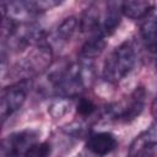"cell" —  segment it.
Listing matches in <instances>:
<instances>
[{"label": "cell", "instance_id": "7c38bea8", "mask_svg": "<svg viewBox=\"0 0 157 157\" xmlns=\"http://www.w3.org/2000/svg\"><path fill=\"white\" fill-rule=\"evenodd\" d=\"M140 34L146 48L157 55V17L155 15L151 13L144 18L140 26Z\"/></svg>", "mask_w": 157, "mask_h": 157}, {"label": "cell", "instance_id": "4fadbf2b", "mask_svg": "<svg viewBox=\"0 0 157 157\" xmlns=\"http://www.w3.org/2000/svg\"><path fill=\"white\" fill-rule=\"evenodd\" d=\"M98 110V107L94 104V102L90 98H85V97H78V101L76 103V113L78 114V117L81 119H86V118H92L96 112Z\"/></svg>", "mask_w": 157, "mask_h": 157}, {"label": "cell", "instance_id": "5bb4252c", "mask_svg": "<svg viewBox=\"0 0 157 157\" xmlns=\"http://www.w3.org/2000/svg\"><path fill=\"white\" fill-rule=\"evenodd\" d=\"M71 105H72V102L70 98L56 97V99L50 104L48 112L53 118H61L70 112Z\"/></svg>", "mask_w": 157, "mask_h": 157}, {"label": "cell", "instance_id": "8992f818", "mask_svg": "<svg viewBox=\"0 0 157 157\" xmlns=\"http://www.w3.org/2000/svg\"><path fill=\"white\" fill-rule=\"evenodd\" d=\"M118 146L117 137L108 131L91 132L86 139V150L97 157H102L113 152Z\"/></svg>", "mask_w": 157, "mask_h": 157}, {"label": "cell", "instance_id": "ba28073f", "mask_svg": "<svg viewBox=\"0 0 157 157\" xmlns=\"http://www.w3.org/2000/svg\"><path fill=\"white\" fill-rule=\"evenodd\" d=\"M121 2L112 1L107 4L105 12L102 15V25H101V32L104 37L110 36L115 32L118 26L121 21Z\"/></svg>", "mask_w": 157, "mask_h": 157}, {"label": "cell", "instance_id": "3957f363", "mask_svg": "<svg viewBox=\"0 0 157 157\" xmlns=\"http://www.w3.org/2000/svg\"><path fill=\"white\" fill-rule=\"evenodd\" d=\"M145 103L146 91L142 86H139L123 101L105 108V113L118 121L130 123L142 113Z\"/></svg>", "mask_w": 157, "mask_h": 157}, {"label": "cell", "instance_id": "5b68a950", "mask_svg": "<svg viewBox=\"0 0 157 157\" xmlns=\"http://www.w3.org/2000/svg\"><path fill=\"white\" fill-rule=\"evenodd\" d=\"M38 137L39 131L29 128L7 135L1 142L2 157H23L27 150L38 142Z\"/></svg>", "mask_w": 157, "mask_h": 157}, {"label": "cell", "instance_id": "52a82bcc", "mask_svg": "<svg viewBox=\"0 0 157 157\" xmlns=\"http://www.w3.org/2000/svg\"><path fill=\"white\" fill-rule=\"evenodd\" d=\"M80 29V22L78 18L75 16H69L66 18H64L58 27L55 28V31L52 34V38L47 40V43L52 47V44H56V45H63L65 43H67L74 34L76 33V31Z\"/></svg>", "mask_w": 157, "mask_h": 157}, {"label": "cell", "instance_id": "8fae6325", "mask_svg": "<svg viewBox=\"0 0 157 157\" xmlns=\"http://www.w3.org/2000/svg\"><path fill=\"white\" fill-rule=\"evenodd\" d=\"M153 4L144 0H129L121 2V12L131 20H144L152 13Z\"/></svg>", "mask_w": 157, "mask_h": 157}, {"label": "cell", "instance_id": "2e32d148", "mask_svg": "<svg viewBox=\"0 0 157 157\" xmlns=\"http://www.w3.org/2000/svg\"><path fill=\"white\" fill-rule=\"evenodd\" d=\"M151 114L157 120V96L153 98V101L151 103Z\"/></svg>", "mask_w": 157, "mask_h": 157}, {"label": "cell", "instance_id": "6da1fadb", "mask_svg": "<svg viewBox=\"0 0 157 157\" xmlns=\"http://www.w3.org/2000/svg\"><path fill=\"white\" fill-rule=\"evenodd\" d=\"M137 60V53L131 40H125L119 44L107 56L102 69V77L112 85L119 83L134 69Z\"/></svg>", "mask_w": 157, "mask_h": 157}, {"label": "cell", "instance_id": "7a4b0ae2", "mask_svg": "<svg viewBox=\"0 0 157 157\" xmlns=\"http://www.w3.org/2000/svg\"><path fill=\"white\" fill-rule=\"evenodd\" d=\"M53 60V49L44 42L28 48L23 58H21L13 66L12 75L21 80H29L33 76L49 70Z\"/></svg>", "mask_w": 157, "mask_h": 157}, {"label": "cell", "instance_id": "30bf717a", "mask_svg": "<svg viewBox=\"0 0 157 157\" xmlns=\"http://www.w3.org/2000/svg\"><path fill=\"white\" fill-rule=\"evenodd\" d=\"M105 37L103 34H94L90 36V38L85 42V44L81 47L78 59L82 61L92 63L97 56L102 54V52L105 48Z\"/></svg>", "mask_w": 157, "mask_h": 157}, {"label": "cell", "instance_id": "277c9868", "mask_svg": "<svg viewBox=\"0 0 157 157\" xmlns=\"http://www.w3.org/2000/svg\"><path fill=\"white\" fill-rule=\"evenodd\" d=\"M31 87L29 80L16 81L1 90L0 94V117L2 123L16 113L26 102Z\"/></svg>", "mask_w": 157, "mask_h": 157}, {"label": "cell", "instance_id": "9c48e42d", "mask_svg": "<svg viewBox=\"0 0 157 157\" xmlns=\"http://www.w3.org/2000/svg\"><path fill=\"white\" fill-rule=\"evenodd\" d=\"M80 22V29L83 33H88L90 36L94 34H102L101 32V25H102V15L99 12V9L96 5L88 6L78 18Z\"/></svg>", "mask_w": 157, "mask_h": 157}, {"label": "cell", "instance_id": "9a60e30c", "mask_svg": "<svg viewBox=\"0 0 157 157\" xmlns=\"http://www.w3.org/2000/svg\"><path fill=\"white\" fill-rule=\"evenodd\" d=\"M52 153V146L49 142H36L33 144L23 157H49Z\"/></svg>", "mask_w": 157, "mask_h": 157}]
</instances>
